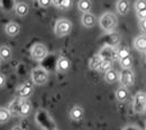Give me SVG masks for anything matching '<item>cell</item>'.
<instances>
[{"mask_svg":"<svg viewBox=\"0 0 146 130\" xmlns=\"http://www.w3.org/2000/svg\"><path fill=\"white\" fill-rule=\"evenodd\" d=\"M99 24L100 27L105 30V32H112L118 24V18L115 14L112 13H106L104 14L100 19H99Z\"/></svg>","mask_w":146,"mask_h":130,"instance_id":"1","label":"cell"},{"mask_svg":"<svg viewBox=\"0 0 146 130\" xmlns=\"http://www.w3.org/2000/svg\"><path fill=\"white\" fill-rule=\"evenodd\" d=\"M55 35L58 37H63L69 35L72 32V22L69 19H58L55 24Z\"/></svg>","mask_w":146,"mask_h":130,"instance_id":"2","label":"cell"},{"mask_svg":"<svg viewBox=\"0 0 146 130\" xmlns=\"http://www.w3.org/2000/svg\"><path fill=\"white\" fill-rule=\"evenodd\" d=\"M48 54V51H47V47L40 43H37L34 44L32 49H31V56L33 59H35L37 62H40L43 61Z\"/></svg>","mask_w":146,"mask_h":130,"instance_id":"3","label":"cell"},{"mask_svg":"<svg viewBox=\"0 0 146 130\" xmlns=\"http://www.w3.org/2000/svg\"><path fill=\"white\" fill-rule=\"evenodd\" d=\"M32 80H33L34 84L43 85L48 80V72L43 67H36L32 71Z\"/></svg>","mask_w":146,"mask_h":130,"instance_id":"4","label":"cell"},{"mask_svg":"<svg viewBox=\"0 0 146 130\" xmlns=\"http://www.w3.org/2000/svg\"><path fill=\"white\" fill-rule=\"evenodd\" d=\"M146 106V95L143 91H139L135 94L133 101V110L136 113H142L145 110Z\"/></svg>","mask_w":146,"mask_h":130,"instance_id":"5","label":"cell"},{"mask_svg":"<svg viewBox=\"0 0 146 130\" xmlns=\"http://www.w3.org/2000/svg\"><path fill=\"white\" fill-rule=\"evenodd\" d=\"M119 81L121 83V86L124 88H130L134 85L135 82V77H134V72L130 69H125L121 71V73L119 74Z\"/></svg>","mask_w":146,"mask_h":130,"instance_id":"6","label":"cell"},{"mask_svg":"<svg viewBox=\"0 0 146 130\" xmlns=\"http://www.w3.org/2000/svg\"><path fill=\"white\" fill-rule=\"evenodd\" d=\"M81 21H82V25L87 28H91L96 25V21L97 19L96 17L92 15L91 13H84L81 17Z\"/></svg>","mask_w":146,"mask_h":130,"instance_id":"7","label":"cell"},{"mask_svg":"<svg viewBox=\"0 0 146 130\" xmlns=\"http://www.w3.org/2000/svg\"><path fill=\"white\" fill-rule=\"evenodd\" d=\"M31 112H32V106H31V103L27 100H25V99L23 101H20L18 115H20V117H27V115L31 114Z\"/></svg>","mask_w":146,"mask_h":130,"instance_id":"8","label":"cell"},{"mask_svg":"<svg viewBox=\"0 0 146 130\" xmlns=\"http://www.w3.org/2000/svg\"><path fill=\"white\" fill-rule=\"evenodd\" d=\"M134 46H135V48H136L138 52L144 53V52L146 51V37H145V35H141V36H137V37L135 38Z\"/></svg>","mask_w":146,"mask_h":130,"instance_id":"9","label":"cell"},{"mask_svg":"<svg viewBox=\"0 0 146 130\" xmlns=\"http://www.w3.org/2000/svg\"><path fill=\"white\" fill-rule=\"evenodd\" d=\"M70 117L74 121H80L83 118V109L80 106H75L70 110Z\"/></svg>","mask_w":146,"mask_h":130,"instance_id":"10","label":"cell"},{"mask_svg":"<svg viewBox=\"0 0 146 130\" xmlns=\"http://www.w3.org/2000/svg\"><path fill=\"white\" fill-rule=\"evenodd\" d=\"M71 66V62L66 58V57H61L58 58L57 63H56V67L58 72H66Z\"/></svg>","mask_w":146,"mask_h":130,"instance_id":"11","label":"cell"},{"mask_svg":"<svg viewBox=\"0 0 146 130\" xmlns=\"http://www.w3.org/2000/svg\"><path fill=\"white\" fill-rule=\"evenodd\" d=\"M32 92H33V86H32V84H25V85H21L18 90H17L18 95L20 96V98H23V99L28 98V96L32 94Z\"/></svg>","mask_w":146,"mask_h":130,"instance_id":"12","label":"cell"},{"mask_svg":"<svg viewBox=\"0 0 146 130\" xmlns=\"http://www.w3.org/2000/svg\"><path fill=\"white\" fill-rule=\"evenodd\" d=\"M19 30H20V27L16 22H9L6 25V33H7V35H9L11 37L18 35Z\"/></svg>","mask_w":146,"mask_h":130,"instance_id":"13","label":"cell"},{"mask_svg":"<svg viewBox=\"0 0 146 130\" xmlns=\"http://www.w3.org/2000/svg\"><path fill=\"white\" fill-rule=\"evenodd\" d=\"M15 11H16V14H17L18 16L24 17V16H26V15L28 14L29 7H28V5L25 3V2H18V3L16 5V7H15Z\"/></svg>","mask_w":146,"mask_h":130,"instance_id":"14","label":"cell"},{"mask_svg":"<svg viewBox=\"0 0 146 130\" xmlns=\"http://www.w3.org/2000/svg\"><path fill=\"white\" fill-rule=\"evenodd\" d=\"M101 61H102V57L101 55H94L92 56L91 58L89 59V69L90 70H93V71H97L99 70V66L101 64Z\"/></svg>","mask_w":146,"mask_h":130,"instance_id":"15","label":"cell"},{"mask_svg":"<svg viewBox=\"0 0 146 130\" xmlns=\"http://www.w3.org/2000/svg\"><path fill=\"white\" fill-rule=\"evenodd\" d=\"M11 55H13V52L9 46H7V45L0 46V59L9 61L11 58Z\"/></svg>","mask_w":146,"mask_h":130,"instance_id":"16","label":"cell"},{"mask_svg":"<svg viewBox=\"0 0 146 130\" xmlns=\"http://www.w3.org/2000/svg\"><path fill=\"white\" fill-rule=\"evenodd\" d=\"M129 10V2L128 0H118L117 1V11L120 15H126Z\"/></svg>","mask_w":146,"mask_h":130,"instance_id":"17","label":"cell"},{"mask_svg":"<svg viewBox=\"0 0 146 130\" xmlns=\"http://www.w3.org/2000/svg\"><path fill=\"white\" fill-rule=\"evenodd\" d=\"M91 7H92L91 0H79V2H78V8L83 14L84 13H90Z\"/></svg>","mask_w":146,"mask_h":130,"instance_id":"18","label":"cell"},{"mask_svg":"<svg viewBox=\"0 0 146 130\" xmlns=\"http://www.w3.org/2000/svg\"><path fill=\"white\" fill-rule=\"evenodd\" d=\"M106 74H105V81L107 82V83H109V84H112V83H115L117 80H118V73H117V71H115V70H112V69H110L109 71H107V72H105Z\"/></svg>","mask_w":146,"mask_h":130,"instance_id":"19","label":"cell"},{"mask_svg":"<svg viewBox=\"0 0 146 130\" xmlns=\"http://www.w3.org/2000/svg\"><path fill=\"white\" fill-rule=\"evenodd\" d=\"M128 98V89L127 88H124V86H120L117 89L116 91V99L120 102L125 101Z\"/></svg>","mask_w":146,"mask_h":130,"instance_id":"20","label":"cell"},{"mask_svg":"<svg viewBox=\"0 0 146 130\" xmlns=\"http://www.w3.org/2000/svg\"><path fill=\"white\" fill-rule=\"evenodd\" d=\"M10 117H11V114H10V112L7 108H3V107L0 108V123L8 122Z\"/></svg>","mask_w":146,"mask_h":130,"instance_id":"21","label":"cell"},{"mask_svg":"<svg viewBox=\"0 0 146 130\" xmlns=\"http://www.w3.org/2000/svg\"><path fill=\"white\" fill-rule=\"evenodd\" d=\"M111 67H112V59H110V58H102L101 64L99 66V71L107 72V71H109Z\"/></svg>","mask_w":146,"mask_h":130,"instance_id":"22","label":"cell"},{"mask_svg":"<svg viewBox=\"0 0 146 130\" xmlns=\"http://www.w3.org/2000/svg\"><path fill=\"white\" fill-rule=\"evenodd\" d=\"M19 106H20V100H15V101H13L11 104H10V107L8 108V110H9V112H10V114H14V115L18 114Z\"/></svg>","mask_w":146,"mask_h":130,"instance_id":"23","label":"cell"},{"mask_svg":"<svg viewBox=\"0 0 146 130\" xmlns=\"http://www.w3.org/2000/svg\"><path fill=\"white\" fill-rule=\"evenodd\" d=\"M116 56H117V57L119 58V61H120V59H124V58H126L128 56H130V52H129V49H128L127 47H123V48H119V49L117 51Z\"/></svg>","mask_w":146,"mask_h":130,"instance_id":"24","label":"cell"},{"mask_svg":"<svg viewBox=\"0 0 146 130\" xmlns=\"http://www.w3.org/2000/svg\"><path fill=\"white\" fill-rule=\"evenodd\" d=\"M133 65V58L130 56H128L124 59H120V66L123 67V70L125 69H130Z\"/></svg>","mask_w":146,"mask_h":130,"instance_id":"25","label":"cell"},{"mask_svg":"<svg viewBox=\"0 0 146 130\" xmlns=\"http://www.w3.org/2000/svg\"><path fill=\"white\" fill-rule=\"evenodd\" d=\"M135 9H136V11H138V10H143V9H146L145 0H137V1L135 2Z\"/></svg>","mask_w":146,"mask_h":130,"instance_id":"26","label":"cell"},{"mask_svg":"<svg viewBox=\"0 0 146 130\" xmlns=\"http://www.w3.org/2000/svg\"><path fill=\"white\" fill-rule=\"evenodd\" d=\"M72 5V0H62L61 3H60V8H63V9H68L70 8Z\"/></svg>","mask_w":146,"mask_h":130,"instance_id":"27","label":"cell"},{"mask_svg":"<svg viewBox=\"0 0 146 130\" xmlns=\"http://www.w3.org/2000/svg\"><path fill=\"white\" fill-rule=\"evenodd\" d=\"M51 3H52V0H38V5H39L40 7H43V8L50 7Z\"/></svg>","mask_w":146,"mask_h":130,"instance_id":"28","label":"cell"},{"mask_svg":"<svg viewBox=\"0 0 146 130\" xmlns=\"http://www.w3.org/2000/svg\"><path fill=\"white\" fill-rule=\"evenodd\" d=\"M137 13V17L139 18V20H144L146 18V9H143V10H138L136 11Z\"/></svg>","mask_w":146,"mask_h":130,"instance_id":"29","label":"cell"},{"mask_svg":"<svg viewBox=\"0 0 146 130\" xmlns=\"http://www.w3.org/2000/svg\"><path fill=\"white\" fill-rule=\"evenodd\" d=\"M5 83H6V77H5V75L0 73V88H1V86H3V85H5Z\"/></svg>","mask_w":146,"mask_h":130,"instance_id":"30","label":"cell"},{"mask_svg":"<svg viewBox=\"0 0 146 130\" xmlns=\"http://www.w3.org/2000/svg\"><path fill=\"white\" fill-rule=\"evenodd\" d=\"M139 26H141V29H142L143 32H145V29H146V21H145V19H144V20H141V24H139Z\"/></svg>","mask_w":146,"mask_h":130,"instance_id":"31","label":"cell"},{"mask_svg":"<svg viewBox=\"0 0 146 130\" xmlns=\"http://www.w3.org/2000/svg\"><path fill=\"white\" fill-rule=\"evenodd\" d=\"M61 1H62V0H52V3H53L54 6H56V7H60Z\"/></svg>","mask_w":146,"mask_h":130,"instance_id":"32","label":"cell"},{"mask_svg":"<svg viewBox=\"0 0 146 130\" xmlns=\"http://www.w3.org/2000/svg\"><path fill=\"white\" fill-rule=\"evenodd\" d=\"M11 130H23V128L19 126V125H17V126H15V127H13V129Z\"/></svg>","mask_w":146,"mask_h":130,"instance_id":"33","label":"cell"}]
</instances>
